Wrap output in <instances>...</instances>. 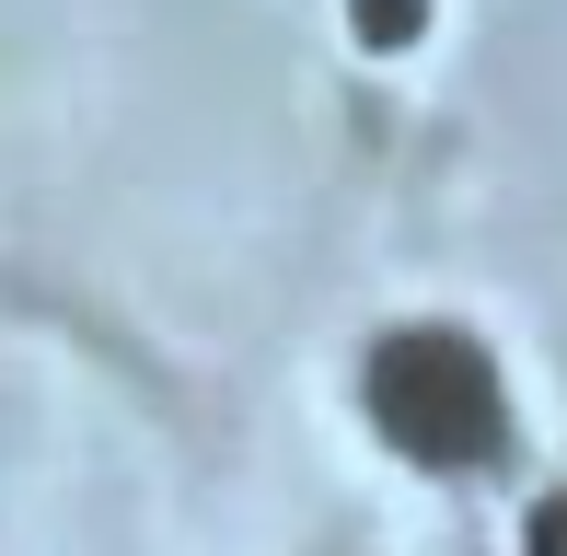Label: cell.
Here are the masks:
<instances>
[{
    "instance_id": "obj_1",
    "label": "cell",
    "mask_w": 567,
    "mask_h": 556,
    "mask_svg": "<svg viewBox=\"0 0 567 556\" xmlns=\"http://www.w3.org/2000/svg\"><path fill=\"white\" fill-rule=\"evenodd\" d=\"M371 418H382V441H394L405 464H429V475L498 464L509 394H498L486 337H463V325H394V337L371 348Z\"/></svg>"
},
{
    "instance_id": "obj_2",
    "label": "cell",
    "mask_w": 567,
    "mask_h": 556,
    "mask_svg": "<svg viewBox=\"0 0 567 556\" xmlns=\"http://www.w3.org/2000/svg\"><path fill=\"white\" fill-rule=\"evenodd\" d=\"M417 23H429V0H359V35L371 47H405Z\"/></svg>"
},
{
    "instance_id": "obj_3",
    "label": "cell",
    "mask_w": 567,
    "mask_h": 556,
    "mask_svg": "<svg viewBox=\"0 0 567 556\" xmlns=\"http://www.w3.org/2000/svg\"><path fill=\"white\" fill-rule=\"evenodd\" d=\"M522 556H567V487L533 498V522H522Z\"/></svg>"
}]
</instances>
